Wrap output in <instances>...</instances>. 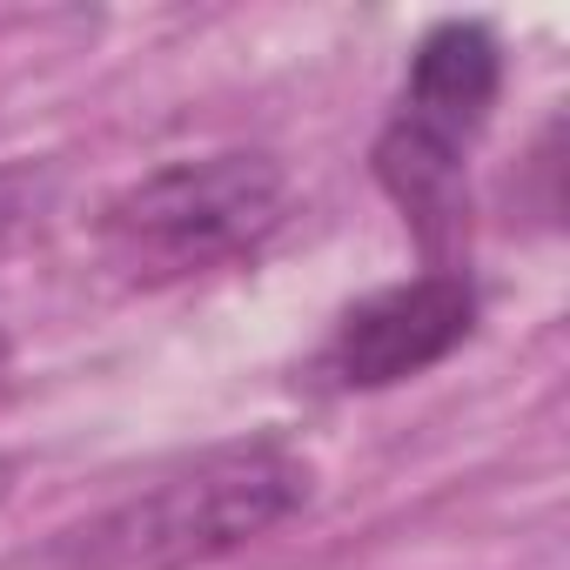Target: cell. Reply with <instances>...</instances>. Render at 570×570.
Listing matches in <instances>:
<instances>
[{
	"mask_svg": "<svg viewBox=\"0 0 570 570\" xmlns=\"http://www.w3.org/2000/svg\"><path fill=\"white\" fill-rule=\"evenodd\" d=\"M309 497V463L282 443H228L188 470L135 490L95 523L55 543L61 570H195L215 563L275 523H289Z\"/></svg>",
	"mask_w": 570,
	"mask_h": 570,
	"instance_id": "1",
	"label": "cell"
},
{
	"mask_svg": "<svg viewBox=\"0 0 570 570\" xmlns=\"http://www.w3.org/2000/svg\"><path fill=\"white\" fill-rule=\"evenodd\" d=\"M289 222V175L268 155H202L128 181L101 208V248L128 282H188L255 255Z\"/></svg>",
	"mask_w": 570,
	"mask_h": 570,
	"instance_id": "2",
	"label": "cell"
},
{
	"mask_svg": "<svg viewBox=\"0 0 570 570\" xmlns=\"http://www.w3.org/2000/svg\"><path fill=\"white\" fill-rule=\"evenodd\" d=\"M497 88L503 48L483 21H436L410 55L396 115L376 135V181L423 235V248H443L463 228V175L476 135L490 128Z\"/></svg>",
	"mask_w": 570,
	"mask_h": 570,
	"instance_id": "3",
	"label": "cell"
},
{
	"mask_svg": "<svg viewBox=\"0 0 570 570\" xmlns=\"http://www.w3.org/2000/svg\"><path fill=\"white\" fill-rule=\"evenodd\" d=\"M476 330V289L456 268H430L416 282L376 289L370 303H356L323 350V370L343 390H390L410 383L423 370H436L450 350H463Z\"/></svg>",
	"mask_w": 570,
	"mask_h": 570,
	"instance_id": "4",
	"label": "cell"
},
{
	"mask_svg": "<svg viewBox=\"0 0 570 570\" xmlns=\"http://www.w3.org/2000/svg\"><path fill=\"white\" fill-rule=\"evenodd\" d=\"M35 202H41L35 175H21V168H0V255H8V248H14V235L28 228Z\"/></svg>",
	"mask_w": 570,
	"mask_h": 570,
	"instance_id": "5",
	"label": "cell"
},
{
	"mask_svg": "<svg viewBox=\"0 0 570 570\" xmlns=\"http://www.w3.org/2000/svg\"><path fill=\"white\" fill-rule=\"evenodd\" d=\"M8 356H14V350H8V330H0V376H8Z\"/></svg>",
	"mask_w": 570,
	"mask_h": 570,
	"instance_id": "6",
	"label": "cell"
}]
</instances>
